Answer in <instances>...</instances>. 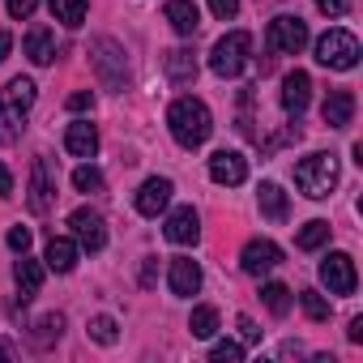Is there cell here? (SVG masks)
Here are the masks:
<instances>
[{
    "label": "cell",
    "mask_w": 363,
    "mask_h": 363,
    "mask_svg": "<svg viewBox=\"0 0 363 363\" xmlns=\"http://www.w3.org/2000/svg\"><path fill=\"white\" fill-rule=\"evenodd\" d=\"M167 128H171V137L184 145V150H197V145L210 141L214 116H210V107L201 99H175L171 111H167Z\"/></svg>",
    "instance_id": "6da1fadb"
},
{
    "label": "cell",
    "mask_w": 363,
    "mask_h": 363,
    "mask_svg": "<svg viewBox=\"0 0 363 363\" xmlns=\"http://www.w3.org/2000/svg\"><path fill=\"white\" fill-rule=\"evenodd\" d=\"M35 94H39V86L30 77H13L5 90H0V141L5 145H13L22 137V124H26V116L35 107Z\"/></svg>",
    "instance_id": "7a4b0ae2"
},
{
    "label": "cell",
    "mask_w": 363,
    "mask_h": 363,
    "mask_svg": "<svg viewBox=\"0 0 363 363\" xmlns=\"http://www.w3.org/2000/svg\"><path fill=\"white\" fill-rule=\"evenodd\" d=\"M337 158L333 154H308V158H299L295 162V184H299V193L303 197H312V201H325L333 189H337Z\"/></svg>",
    "instance_id": "3957f363"
},
{
    "label": "cell",
    "mask_w": 363,
    "mask_h": 363,
    "mask_svg": "<svg viewBox=\"0 0 363 363\" xmlns=\"http://www.w3.org/2000/svg\"><path fill=\"white\" fill-rule=\"evenodd\" d=\"M248 60H252V35H248V30L223 35V39L214 43V52H210V69H214L218 77H240V73L248 69Z\"/></svg>",
    "instance_id": "277c9868"
},
{
    "label": "cell",
    "mask_w": 363,
    "mask_h": 363,
    "mask_svg": "<svg viewBox=\"0 0 363 363\" xmlns=\"http://www.w3.org/2000/svg\"><path fill=\"white\" fill-rule=\"evenodd\" d=\"M316 60H320L325 69L346 73V69L359 65V39H354L350 30H325V35L316 39Z\"/></svg>",
    "instance_id": "5b68a950"
},
{
    "label": "cell",
    "mask_w": 363,
    "mask_h": 363,
    "mask_svg": "<svg viewBox=\"0 0 363 363\" xmlns=\"http://www.w3.org/2000/svg\"><path fill=\"white\" fill-rule=\"evenodd\" d=\"M90 65L99 69V77H103L107 90H124L128 69H124V48L116 39H94L90 43Z\"/></svg>",
    "instance_id": "8992f818"
},
{
    "label": "cell",
    "mask_w": 363,
    "mask_h": 363,
    "mask_svg": "<svg viewBox=\"0 0 363 363\" xmlns=\"http://www.w3.org/2000/svg\"><path fill=\"white\" fill-rule=\"evenodd\" d=\"M269 48L282 52V56H299L308 48V22L303 18H291V13L274 18L269 22Z\"/></svg>",
    "instance_id": "52a82bcc"
},
{
    "label": "cell",
    "mask_w": 363,
    "mask_h": 363,
    "mask_svg": "<svg viewBox=\"0 0 363 363\" xmlns=\"http://www.w3.org/2000/svg\"><path fill=\"white\" fill-rule=\"evenodd\" d=\"M278 265H282V248H278L274 240H248L244 252H240V269H244L248 278H261V274H269V269H278Z\"/></svg>",
    "instance_id": "ba28073f"
},
{
    "label": "cell",
    "mask_w": 363,
    "mask_h": 363,
    "mask_svg": "<svg viewBox=\"0 0 363 363\" xmlns=\"http://www.w3.org/2000/svg\"><path fill=\"white\" fill-rule=\"evenodd\" d=\"M320 282H325L333 295H354V286H359L354 261H350L346 252H329V257L320 261Z\"/></svg>",
    "instance_id": "9c48e42d"
},
{
    "label": "cell",
    "mask_w": 363,
    "mask_h": 363,
    "mask_svg": "<svg viewBox=\"0 0 363 363\" xmlns=\"http://www.w3.org/2000/svg\"><path fill=\"white\" fill-rule=\"evenodd\" d=\"M52 201H56V175H52V162H48V158H35V167H30V197H26V206H30V214H48V210H52Z\"/></svg>",
    "instance_id": "30bf717a"
},
{
    "label": "cell",
    "mask_w": 363,
    "mask_h": 363,
    "mask_svg": "<svg viewBox=\"0 0 363 363\" xmlns=\"http://www.w3.org/2000/svg\"><path fill=\"white\" fill-rule=\"evenodd\" d=\"M210 179H214V184H223V189L244 184V179H248V158L240 150H218L210 158Z\"/></svg>",
    "instance_id": "8fae6325"
},
{
    "label": "cell",
    "mask_w": 363,
    "mask_h": 363,
    "mask_svg": "<svg viewBox=\"0 0 363 363\" xmlns=\"http://www.w3.org/2000/svg\"><path fill=\"white\" fill-rule=\"evenodd\" d=\"M171 193H175V184H171V179L167 175H154V179H145V184L137 189V214L141 218H158L162 210H167V201H171Z\"/></svg>",
    "instance_id": "7c38bea8"
},
{
    "label": "cell",
    "mask_w": 363,
    "mask_h": 363,
    "mask_svg": "<svg viewBox=\"0 0 363 363\" xmlns=\"http://www.w3.org/2000/svg\"><path fill=\"white\" fill-rule=\"evenodd\" d=\"M69 227H73V235H77V244H82L86 252H99V248L107 244V223H103V214H94V210H73V214H69Z\"/></svg>",
    "instance_id": "4fadbf2b"
},
{
    "label": "cell",
    "mask_w": 363,
    "mask_h": 363,
    "mask_svg": "<svg viewBox=\"0 0 363 363\" xmlns=\"http://www.w3.org/2000/svg\"><path fill=\"white\" fill-rule=\"evenodd\" d=\"M167 282H171V295L189 299V295H197V291H201V265H197L193 257H175V261H171Z\"/></svg>",
    "instance_id": "5bb4252c"
},
{
    "label": "cell",
    "mask_w": 363,
    "mask_h": 363,
    "mask_svg": "<svg viewBox=\"0 0 363 363\" xmlns=\"http://www.w3.org/2000/svg\"><path fill=\"white\" fill-rule=\"evenodd\" d=\"M162 235H167L171 244H197V240H201V218H197V210H193V206H179V210L167 218Z\"/></svg>",
    "instance_id": "9a60e30c"
},
{
    "label": "cell",
    "mask_w": 363,
    "mask_h": 363,
    "mask_svg": "<svg viewBox=\"0 0 363 363\" xmlns=\"http://www.w3.org/2000/svg\"><path fill=\"white\" fill-rule=\"evenodd\" d=\"M308 99H312V77H308L303 69L286 73V82H282V111L299 120V116H303V107H308Z\"/></svg>",
    "instance_id": "2e32d148"
},
{
    "label": "cell",
    "mask_w": 363,
    "mask_h": 363,
    "mask_svg": "<svg viewBox=\"0 0 363 363\" xmlns=\"http://www.w3.org/2000/svg\"><path fill=\"white\" fill-rule=\"evenodd\" d=\"M162 69H167V77H171L175 86H189V82L197 77V52H193V48H171V52L162 56Z\"/></svg>",
    "instance_id": "e0dca14e"
},
{
    "label": "cell",
    "mask_w": 363,
    "mask_h": 363,
    "mask_svg": "<svg viewBox=\"0 0 363 363\" xmlns=\"http://www.w3.org/2000/svg\"><path fill=\"white\" fill-rule=\"evenodd\" d=\"M65 145H69L73 158H94V154H99V133H94V124H90V120H73L69 133H65Z\"/></svg>",
    "instance_id": "ac0fdd59"
},
{
    "label": "cell",
    "mask_w": 363,
    "mask_h": 363,
    "mask_svg": "<svg viewBox=\"0 0 363 363\" xmlns=\"http://www.w3.org/2000/svg\"><path fill=\"white\" fill-rule=\"evenodd\" d=\"M167 22H171V30H175V35L193 39V35H197V26H201V13H197L193 0H167Z\"/></svg>",
    "instance_id": "d6986e66"
},
{
    "label": "cell",
    "mask_w": 363,
    "mask_h": 363,
    "mask_svg": "<svg viewBox=\"0 0 363 363\" xmlns=\"http://www.w3.org/2000/svg\"><path fill=\"white\" fill-rule=\"evenodd\" d=\"M320 116H325L329 128H346V124L354 120V94H350V90H333V94L325 99Z\"/></svg>",
    "instance_id": "ffe728a7"
},
{
    "label": "cell",
    "mask_w": 363,
    "mask_h": 363,
    "mask_svg": "<svg viewBox=\"0 0 363 363\" xmlns=\"http://www.w3.org/2000/svg\"><path fill=\"white\" fill-rule=\"evenodd\" d=\"M43 261H48V269H56V274H73V265H77V244L65 240V235H52Z\"/></svg>",
    "instance_id": "44dd1931"
},
{
    "label": "cell",
    "mask_w": 363,
    "mask_h": 363,
    "mask_svg": "<svg viewBox=\"0 0 363 363\" xmlns=\"http://www.w3.org/2000/svg\"><path fill=\"white\" fill-rule=\"evenodd\" d=\"M257 201H261V214L269 223H286V193L274 184V179H265V184L257 189Z\"/></svg>",
    "instance_id": "7402d4cb"
},
{
    "label": "cell",
    "mask_w": 363,
    "mask_h": 363,
    "mask_svg": "<svg viewBox=\"0 0 363 363\" xmlns=\"http://www.w3.org/2000/svg\"><path fill=\"white\" fill-rule=\"evenodd\" d=\"M39 286H43V265H39V261H30V257L22 252V261H18V295H22V303H26V299H35V295H39Z\"/></svg>",
    "instance_id": "603a6c76"
},
{
    "label": "cell",
    "mask_w": 363,
    "mask_h": 363,
    "mask_svg": "<svg viewBox=\"0 0 363 363\" xmlns=\"http://www.w3.org/2000/svg\"><path fill=\"white\" fill-rule=\"evenodd\" d=\"M26 56H30L35 65H52V60H56V43H52V30H48V26H35V30L26 35Z\"/></svg>",
    "instance_id": "cb8c5ba5"
},
{
    "label": "cell",
    "mask_w": 363,
    "mask_h": 363,
    "mask_svg": "<svg viewBox=\"0 0 363 363\" xmlns=\"http://www.w3.org/2000/svg\"><path fill=\"white\" fill-rule=\"evenodd\" d=\"M48 5H52V18L65 22L69 30H77L86 22V0H48Z\"/></svg>",
    "instance_id": "d4e9b609"
},
{
    "label": "cell",
    "mask_w": 363,
    "mask_h": 363,
    "mask_svg": "<svg viewBox=\"0 0 363 363\" xmlns=\"http://www.w3.org/2000/svg\"><path fill=\"white\" fill-rule=\"evenodd\" d=\"M325 240H329V223H325V218H312V223H303V231L295 235V248L312 252V248H320Z\"/></svg>",
    "instance_id": "484cf974"
},
{
    "label": "cell",
    "mask_w": 363,
    "mask_h": 363,
    "mask_svg": "<svg viewBox=\"0 0 363 363\" xmlns=\"http://www.w3.org/2000/svg\"><path fill=\"white\" fill-rule=\"evenodd\" d=\"M261 299H265V308H269L274 316H286V312H291V291H286L282 282H265V286H261Z\"/></svg>",
    "instance_id": "4316f807"
},
{
    "label": "cell",
    "mask_w": 363,
    "mask_h": 363,
    "mask_svg": "<svg viewBox=\"0 0 363 363\" xmlns=\"http://www.w3.org/2000/svg\"><path fill=\"white\" fill-rule=\"evenodd\" d=\"M103 184H107L103 171L90 167V162H82V167L73 171V189H77V193H103Z\"/></svg>",
    "instance_id": "83f0119b"
},
{
    "label": "cell",
    "mask_w": 363,
    "mask_h": 363,
    "mask_svg": "<svg viewBox=\"0 0 363 363\" xmlns=\"http://www.w3.org/2000/svg\"><path fill=\"white\" fill-rule=\"evenodd\" d=\"M189 329H193V337H214L218 333V312L214 308H193Z\"/></svg>",
    "instance_id": "f1b7e54d"
},
{
    "label": "cell",
    "mask_w": 363,
    "mask_h": 363,
    "mask_svg": "<svg viewBox=\"0 0 363 363\" xmlns=\"http://www.w3.org/2000/svg\"><path fill=\"white\" fill-rule=\"evenodd\" d=\"M60 329H65V316H60V312H48V316L35 325V342H39V346H52V337H60Z\"/></svg>",
    "instance_id": "f546056e"
},
{
    "label": "cell",
    "mask_w": 363,
    "mask_h": 363,
    "mask_svg": "<svg viewBox=\"0 0 363 363\" xmlns=\"http://www.w3.org/2000/svg\"><path fill=\"white\" fill-rule=\"evenodd\" d=\"M90 337H94L99 346H116L120 329H116V320H111V316H94V320H90Z\"/></svg>",
    "instance_id": "4dcf8cb0"
},
{
    "label": "cell",
    "mask_w": 363,
    "mask_h": 363,
    "mask_svg": "<svg viewBox=\"0 0 363 363\" xmlns=\"http://www.w3.org/2000/svg\"><path fill=\"white\" fill-rule=\"evenodd\" d=\"M299 303H303V312H308L312 320H329V299H325L320 291H303Z\"/></svg>",
    "instance_id": "1f68e13d"
},
{
    "label": "cell",
    "mask_w": 363,
    "mask_h": 363,
    "mask_svg": "<svg viewBox=\"0 0 363 363\" xmlns=\"http://www.w3.org/2000/svg\"><path fill=\"white\" fill-rule=\"evenodd\" d=\"M210 359H214V363H240V359H244V346H240V342H231V337H227V342H214Z\"/></svg>",
    "instance_id": "d6a6232c"
},
{
    "label": "cell",
    "mask_w": 363,
    "mask_h": 363,
    "mask_svg": "<svg viewBox=\"0 0 363 363\" xmlns=\"http://www.w3.org/2000/svg\"><path fill=\"white\" fill-rule=\"evenodd\" d=\"M5 9H9V18H18V22H26L35 9H39V0H5Z\"/></svg>",
    "instance_id": "836d02e7"
},
{
    "label": "cell",
    "mask_w": 363,
    "mask_h": 363,
    "mask_svg": "<svg viewBox=\"0 0 363 363\" xmlns=\"http://www.w3.org/2000/svg\"><path fill=\"white\" fill-rule=\"evenodd\" d=\"M210 9H214L218 22H231V18L240 13V0H210Z\"/></svg>",
    "instance_id": "e575fe53"
},
{
    "label": "cell",
    "mask_w": 363,
    "mask_h": 363,
    "mask_svg": "<svg viewBox=\"0 0 363 363\" xmlns=\"http://www.w3.org/2000/svg\"><path fill=\"white\" fill-rule=\"evenodd\" d=\"M316 9H320L325 18H342V13L350 9V0H316Z\"/></svg>",
    "instance_id": "d590c367"
},
{
    "label": "cell",
    "mask_w": 363,
    "mask_h": 363,
    "mask_svg": "<svg viewBox=\"0 0 363 363\" xmlns=\"http://www.w3.org/2000/svg\"><path fill=\"white\" fill-rule=\"evenodd\" d=\"M90 107H94V94H90V90L69 94V111H77V116H82V111H90Z\"/></svg>",
    "instance_id": "8d00e7d4"
},
{
    "label": "cell",
    "mask_w": 363,
    "mask_h": 363,
    "mask_svg": "<svg viewBox=\"0 0 363 363\" xmlns=\"http://www.w3.org/2000/svg\"><path fill=\"white\" fill-rule=\"evenodd\" d=\"M9 248H13V252H26V248H30V227H13V231H9Z\"/></svg>",
    "instance_id": "74e56055"
},
{
    "label": "cell",
    "mask_w": 363,
    "mask_h": 363,
    "mask_svg": "<svg viewBox=\"0 0 363 363\" xmlns=\"http://www.w3.org/2000/svg\"><path fill=\"white\" fill-rule=\"evenodd\" d=\"M240 337L252 346V342H261V329H257V320L252 316H240Z\"/></svg>",
    "instance_id": "f35d334b"
},
{
    "label": "cell",
    "mask_w": 363,
    "mask_h": 363,
    "mask_svg": "<svg viewBox=\"0 0 363 363\" xmlns=\"http://www.w3.org/2000/svg\"><path fill=\"white\" fill-rule=\"evenodd\" d=\"M158 282V257H145V265H141V286H154Z\"/></svg>",
    "instance_id": "ab89813d"
},
{
    "label": "cell",
    "mask_w": 363,
    "mask_h": 363,
    "mask_svg": "<svg viewBox=\"0 0 363 363\" xmlns=\"http://www.w3.org/2000/svg\"><path fill=\"white\" fill-rule=\"evenodd\" d=\"M0 197H13V175H9L5 162H0Z\"/></svg>",
    "instance_id": "60d3db41"
},
{
    "label": "cell",
    "mask_w": 363,
    "mask_h": 363,
    "mask_svg": "<svg viewBox=\"0 0 363 363\" xmlns=\"http://www.w3.org/2000/svg\"><path fill=\"white\" fill-rule=\"evenodd\" d=\"M346 337H350V342H363V316H354V320H350V329H346Z\"/></svg>",
    "instance_id": "b9f144b4"
},
{
    "label": "cell",
    "mask_w": 363,
    "mask_h": 363,
    "mask_svg": "<svg viewBox=\"0 0 363 363\" xmlns=\"http://www.w3.org/2000/svg\"><path fill=\"white\" fill-rule=\"evenodd\" d=\"M9 52H13V35H9V30H0V60H5Z\"/></svg>",
    "instance_id": "7bdbcfd3"
},
{
    "label": "cell",
    "mask_w": 363,
    "mask_h": 363,
    "mask_svg": "<svg viewBox=\"0 0 363 363\" xmlns=\"http://www.w3.org/2000/svg\"><path fill=\"white\" fill-rule=\"evenodd\" d=\"M18 350H13V342H5V337H0V359H13Z\"/></svg>",
    "instance_id": "ee69618b"
}]
</instances>
